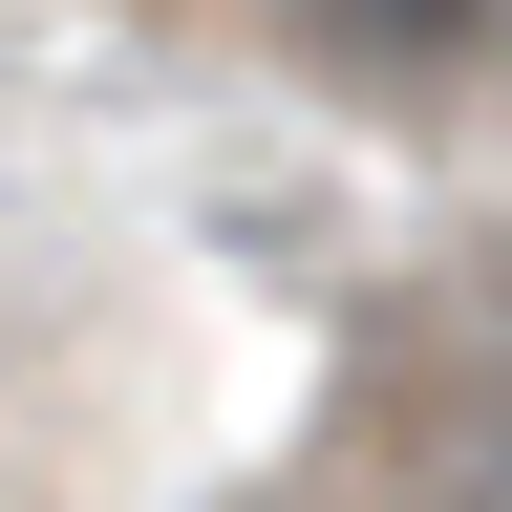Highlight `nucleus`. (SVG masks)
Here are the masks:
<instances>
[{"mask_svg":"<svg viewBox=\"0 0 512 512\" xmlns=\"http://www.w3.org/2000/svg\"><path fill=\"white\" fill-rule=\"evenodd\" d=\"M491 22H512V0H299V43L363 64V86H427V64H470Z\"/></svg>","mask_w":512,"mask_h":512,"instance_id":"obj_1","label":"nucleus"},{"mask_svg":"<svg viewBox=\"0 0 512 512\" xmlns=\"http://www.w3.org/2000/svg\"><path fill=\"white\" fill-rule=\"evenodd\" d=\"M427 512H512V384H470V406H448V448H427Z\"/></svg>","mask_w":512,"mask_h":512,"instance_id":"obj_2","label":"nucleus"}]
</instances>
